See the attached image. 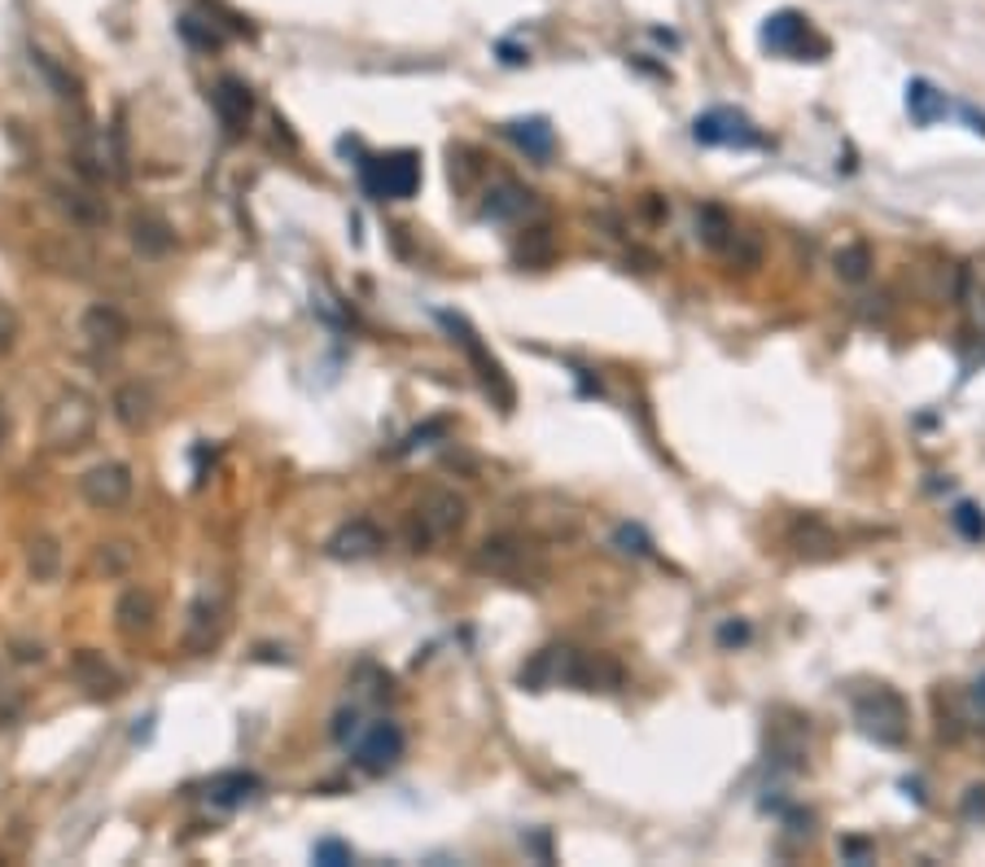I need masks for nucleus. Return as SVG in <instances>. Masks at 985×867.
<instances>
[{
	"mask_svg": "<svg viewBox=\"0 0 985 867\" xmlns=\"http://www.w3.org/2000/svg\"><path fill=\"white\" fill-rule=\"evenodd\" d=\"M696 223H700V241L714 245V250H722V245L731 241V232H735L731 219H727L718 206H700V219H696Z\"/></svg>",
	"mask_w": 985,
	"mask_h": 867,
	"instance_id": "obj_24",
	"label": "nucleus"
},
{
	"mask_svg": "<svg viewBox=\"0 0 985 867\" xmlns=\"http://www.w3.org/2000/svg\"><path fill=\"white\" fill-rule=\"evenodd\" d=\"M324 547H328L333 560H363V556H376V552L385 547V534H381L368 517H355V521L337 525V530L328 534Z\"/></svg>",
	"mask_w": 985,
	"mask_h": 867,
	"instance_id": "obj_10",
	"label": "nucleus"
},
{
	"mask_svg": "<svg viewBox=\"0 0 985 867\" xmlns=\"http://www.w3.org/2000/svg\"><path fill=\"white\" fill-rule=\"evenodd\" d=\"M963 118L972 123V131H981V136H985V114H976V109H963Z\"/></svg>",
	"mask_w": 985,
	"mask_h": 867,
	"instance_id": "obj_37",
	"label": "nucleus"
},
{
	"mask_svg": "<svg viewBox=\"0 0 985 867\" xmlns=\"http://www.w3.org/2000/svg\"><path fill=\"white\" fill-rule=\"evenodd\" d=\"M950 521H954V530H959L967 543H981V539H985V512H981V504H972V499L954 504Z\"/></svg>",
	"mask_w": 985,
	"mask_h": 867,
	"instance_id": "obj_25",
	"label": "nucleus"
},
{
	"mask_svg": "<svg viewBox=\"0 0 985 867\" xmlns=\"http://www.w3.org/2000/svg\"><path fill=\"white\" fill-rule=\"evenodd\" d=\"M762 44H766L770 53H788V57L806 53L810 44H814V48H827L823 39H814V35H810V22H806L797 9H779V13H770V18L762 22Z\"/></svg>",
	"mask_w": 985,
	"mask_h": 867,
	"instance_id": "obj_9",
	"label": "nucleus"
},
{
	"mask_svg": "<svg viewBox=\"0 0 985 867\" xmlns=\"http://www.w3.org/2000/svg\"><path fill=\"white\" fill-rule=\"evenodd\" d=\"M499 53H503V61H508V66H521V61H525V57H521V53H517V48H512V44H503V48H499Z\"/></svg>",
	"mask_w": 985,
	"mask_h": 867,
	"instance_id": "obj_38",
	"label": "nucleus"
},
{
	"mask_svg": "<svg viewBox=\"0 0 985 867\" xmlns=\"http://www.w3.org/2000/svg\"><path fill=\"white\" fill-rule=\"evenodd\" d=\"M749 639V626L744 622H727L722 631H718V644H744Z\"/></svg>",
	"mask_w": 985,
	"mask_h": 867,
	"instance_id": "obj_34",
	"label": "nucleus"
},
{
	"mask_svg": "<svg viewBox=\"0 0 985 867\" xmlns=\"http://www.w3.org/2000/svg\"><path fill=\"white\" fill-rule=\"evenodd\" d=\"M179 35H184L188 44H197V48H219V44H223V31H215V26L201 22L197 13H188V18L179 22Z\"/></svg>",
	"mask_w": 985,
	"mask_h": 867,
	"instance_id": "obj_26",
	"label": "nucleus"
},
{
	"mask_svg": "<svg viewBox=\"0 0 985 867\" xmlns=\"http://www.w3.org/2000/svg\"><path fill=\"white\" fill-rule=\"evenodd\" d=\"M972 701H976V709L985 714V674H981V679L972 683Z\"/></svg>",
	"mask_w": 985,
	"mask_h": 867,
	"instance_id": "obj_36",
	"label": "nucleus"
},
{
	"mask_svg": "<svg viewBox=\"0 0 985 867\" xmlns=\"http://www.w3.org/2000/svg\"><path fill=\"white\" fill-rule=\"evenodd\" d=\"M946 109H950V101H946L941 88H932L928 79H911V83H906V114H911L919 127L946 118Z\"/></svg>",
	"mask_w": 985,
	"mask_h": 867,
	"instance_id": "obj_14",
	"label": "nucleus"
},
{
	"mask_svg": "<svg viewBox=\"0 0 985 867\" xmlns=\"http://www.w3.org/2000/svg\"><path fill=\"white\" fill-rule=\"evenodd\" d=\"M114 617H118V626H123L127 635L149 631V626H153V596H149V591H140V587L123 591V596H118V604H114Z\"/></svg>",
	"mask_w": 985,
	"mask_h": 867,
	"instance_id": "obj_19",
	"label": "nucleus"
},
{
	"mask_svg": "<svg viewBox=\"0 0 985 867\" xmlns=\"http://www.w3.org/2000/svg\"><path fill=\"white\" fill-rule=\"evenodd\" d=\"M39 429H44V447H53V451L83 447L92 438V429H96V398L88 390H61L48 403Z\"/></svg>",
	"mask_w": 985,
	"mask_h": 867,
	"instance_id": "obj_2",
	"label": "nucleus"
},
{
	"mask_svg": "<svg viewBox=\"0 0 985 867\" xmlns=\"http://www.w3.org/2000/svg\"><path fill=\"white\" fill-rule=\"evenodd\" d=\"M131 241H136V250H144V254H166V250L175 245V232H171L166 219H158V215H136V219H131Z\"/></svg>",
	"mask_w": 985,
	"mask_h": 867,
	"instance_id": "obj_22",
	"label": "nucleus"
},
{
	"mask_svg": "<svg viewBox=\"0 0 985 867\" xmlns=\"http://www.w3.org/2000/svg\"><path fill=\"white\" fill-rule=\"evenodd\" d=\"M525 565V543L508 539V534H495L477 547V569H490V574H517Z\"/></svg>",
	"mask_w": 985,
	"mask_h": 867,
	"instance_id": "obj_15",
	"label": "nucleus"
},
{
	"mask_svg": "<svg viewBox=\"0 0 985 867\" xmlns=\"http://www.w3.org/2000/svg\"><path fill=\"white\" fill-rule=\"evenodd\" d=\"M692 136H696V144H740V149L757 144L753 123H749L740 109H731V105L705 109V114L692 123Z\"/></svg>",
	"mask_w": 985,
	"mask_h": 867,
	"instance_id": "obj_6",
	"label": "nucleus"
},
{
	"mask_svg": "<svg viewBox=\"0 0 985 867\" xmlns=\"http://www.w3.org/2000/svg\"><path fill=\"white\" fill-rule=\"evenodd\" d=\"M70 674H74V683L88 687L92 696H114V692L123 687L118 670H114L101 652H92V648H79V652L70 657Z\"/></svg>",
	"mask_w": 985,
	"mask_h": 867,
	"instance_id": "obj_12",
	"label": "nucleus"
},
{
	"mask_svg": "<svg viewBox=\"0 0 985 867\" xmlns=\"http://www.w3.org/2000/svg\"><path fill=\"white\" fill-rule=\"evenodd\" d=\"M552 254V228H530V241L517 245V258L525 263H543Z\"/></svg>",
	"mask_w": 985,
	"mask_h": 867,
	"instance_id": "obj_28",
	"label": "nucleus"
},
{
	"mask_svg": "<svg viewBox=\"0 0 985 867\" xmlns=\"http://www.w3.org/2000/svg\"><path fill=\"white\" fill-rule=\"evenodd\" d=\"M363 188L372 197H398V201L412 197L420 188V158L412 149H398V153L363 162Z\"/></svg>",
	"mask_w": 985,
	"mask_h": 867,
	"instance_id": "obj_4",
	"label": "nucleus"
},
{
	"mask_svg": "<svg viewBox=\"0 0 985 867\" xmlns=\"http://www.w3.org/2000/svg\"><path fill=\"white\" fill-rule=\"evenodd\" d=\"M114 416L123 420V429H144V425L153 420V394H149L140 381L123 385V390L114 394Z\"/></svg>",
	"mask_w": 985,
	"mask_h": 867,
	"instance_id": "obj_17",
	"label": "nucleus"
},
{
	"mask_svg": "<svg viewBox=\"0 0 985 867\" xmlns=\"http://www.w3.org/2000/svg\"><path fill=\"white\" fill-rule=\"evenodd\" d=\"M464 525V499L455 490H429L416 508V543L447 539Z\"/></svg>",
	"mask_w": 985,
	"mask_h": 867,
	"instance_id": "obj_7",
	"label": "nucleus"
},
{
	"mask_svg": "<svg viewBox=\"0 0 985 867\" xmlns=\"http://www.w3.org/2000/svg\"><path fill=\"white\" fill-rule=\"evenodd\" d=\"M841 849H845V854H849V858H854V863H862V858H867V854H871V849H867V841H845V845H841Z\"/></svg>",
	"mask_w": 985,
	"mask_h": 867,
	"instance_id": "obj_35",
	"label": "nucleus"
},
{
	"mask_svg": "<svg viewBox=\"0 0 985 867\" xmlns=\"http://www.w3.org/2000/svg\"><path fill=\"white\" fill-rule=\"evenodd\" d=\"M530 158H552V149H556V136H552V127L543 123V118H517V123H508L503 127Z\"/></svg>",
	"mask_w": 985,
	"mask_h": 867,
	"instance_id": "obj_20",
	"label": "nucleus"
},
{
	"mask_svg": "<svg viewBox=\"0 0 985 867\" xmlns=\"http://www.w3.org/2000/svg\"><path fill=\"white\" fill-rule=\"evenodd\" d=\"M258 793V775H250V771H223V775H215L210 784H206V797L215 801V806H245L250 797Z\"/></svg>",
	"mask_w": 985,
	"mask_h": 867,
	"instance_id": "obj_16",
	"label": "nucleus"
},
{
	"mask_svg": "<svg viewBox=\"0 0 985 867\" xmlns=\"http://www.w3.org/2000/svg\"><path fill=\"white\" fill-rule=\"evenodd\" d=\"M219 631H223V617H219V604H210L206 596L188 609V626H184V644L188 648H210L215 639H219Z\"/></svg>",
	"mask_w": 985,
	"mask_h": 867,
	"instance_id": "obj_18",
	"label": "nucleus"
},
{
	"mask_svg": "<svg viewBox=\"0 0 985 867\" xmlns=\"http://www.w3.org/2000/svg\"><path fill=\"white\" fill-rule=\"evenodd\" d=\"M83 337H92L96 346H118L127 337V320L114 307H92L83 315Z\"/></svg>",
	"mask_w": 985,
	"mask_h": 867,
	"instance_id": "obj_21",
	"label": "nucleus"
},
{
	"mask_svg": "<svg viewBox=\"0 0 985 867\" xmlns=\"http://www.w3.org/2000/svg\"><path fill=\"white\" fill-rule=\"evenodd\" d=\"M836 276L841 280H849V285H858V280H867V267H871V250L862 245V241H849V245H841L836 250Z\"/></svg>",
	"mask_w": 985,
	"mask_h": 867,
	"instance_id": "obj_23",
	"label": "nucleus"
},
{
	"mask_svg": "<svg viewBox=\"0 0 985 867\" xmlns=\"http://www.w3.org/2000/svg\"><path fill=\"white\" fill-rule=\"evenodd\" d=\"M210 105H215V118L228 127V131H241L245 123H250V114H254V92L245 88V79H219L215 88H210Z\"/></svg>",
	"mask_w": 985,
	"mask_h": 867,
	"instance_id": "obj_11",
	"label": "nucleus"
},
{
	"mask_svg": "<svg viewBox=\"0 0 985 867\" xmlns=\"http://www.w3.org/2000/svg\"><path fill=\"white\" fill-rule=\"evenodd\" d=\"M13 342H18V311L0 298V355H4Z\"/></svg>",
	"mask_w": 985,
	"mask_h": 867,
	"instance_id": "obj_31",
	"label": "nucleus"
},
{
	"mask_svg": "<svg viewBox=\"0 0 985 867\" xmlns=\"http://www.w3.org/2000/svg\"><path fill=\"white\" fill-rule=\"evenodd\" d=\"M79 495H83L92 508L114 512V508H123V504L131 499V469L118 464V460L96 464V469H88V473L79 477Z\"/></svg>",
	"mask_w": 985,
	"mask_h": 867,
	"instance_id": "obj_5",
	"label": "nucleus"
},
{
	"mask_svg": "<svg viewBox=\"0 0 985 867\" xmlns=\"http://www.w3.org/2000/svg\"><path fill=\"white\" fill-rule=\"evenodd\" d=\"M398 758H403V731H398V722H390V718L372 722V727L355 740V762H359V771H368V775H385Z\"/></svg>",
	"mask_w": 985,
	"mask_h": 867,
	"instance_id": "obj_8",
	"label": "nucleus"
},
{
	"mask_svg": "<svg viewBox=\"0 0 985 867\" xmlns=\"http://www.w3.org/2000/svg\"><path fill=\"white\" fill-rule=\"evenodd\" d=\"M57 560H61V552H57L53 539L31 543V574H35V578H53V574H57Z\"/></svg>",
	"mask_w": 985,
	"mask_h": 867,
	"instance_id": "obj_27",
	"label": "nucleus"
},
{
	"mask_svg": "<svg viewBox=\"0 0 985 867\" xmlns=\"http://www.w3.org/2000/svg\"><path fill=\"white\" fill-rule=\"evenodd\" d=\"M963 814L967 819H985V784H972L963 793Z\"/></svg>",
	"mask_w": 985,
	"mask_h": 867,
	"instance_id": "obj_32",
	"label": "nucleus"
},
{
	"mask_svg": "<svg viewBox=\"0 0 985 867\" xmlns=\"http://www.w3.org/2000/svg\"><path fill=\"white\" fill-rule=\"evenodd\" d=\"M534 206V193L530 188H521V184H512V180H499L490 193H486V201H482V219H517V215H525Z\"/></svg>",
	"mask_w": 985,
	"mask_h": 867,
	"instance_id": "obj_13",
	"label": "nucleus"
},
{
	"mask_svg": "<svg viewBox=\"0 0 985 867\" xmlns=\"http://www.w3.org/2000/svg\"><path fill=\"white\" fill-rule=\"evenodd\" d=\"M355 731H359V714H355V709H341L337 722H333V736H337V740H350Z\"/></svg>",
	"mask_w": 985,
	"mask_h": 867,
	"instance_id": "obj_33",
	"label": "nucleus"
},
{
	"mask_svg": "<svg viewBox=\"0 0 985 867\" xmlns=\"http://www.w3.org/2000/svg\"><path fill=\"white\" fill-rule=\"evenodd\" d=\"M854 722H858V731L867 740L893 749L911 731V709H906V701L889 683H876V687H867V692L854 696Z\"/></svg>",
	"mask_w": 985,
	"mask_h": 867,
	"instance_id": "obj_1",
	"label": "nucleus"
},
{
	"mask_svg": "<svg viewBox=\"0 0 985 867\" xmlns=\"http://www.w3.org/2000/svg\"><path fill=\"white\" fill-rule=\"evenodd\" d=\"M613 543H617L622 552H635V556H648V552H652V543H648V534H644L639 525H617Z\"/></svg>",
	"mask_w": 985,
	"mask_h": 867,
	"instance_id": "obj_29",
	"label": "nucleus"
},
{
	"mask_svg": "<svg viewBox=\"0 0 985 867\" xmlns=\"http://www.w3.org/2000/svg\"><path fill=\"white\" fill-rule=\"evenodd\" d=\"M438 320L451 328V337L464 346V355H468V363L477 368V381L486 385V394H495V403L508 412L512 407V385H508V377H503V368H499V359L482 346V337L473 333V324L464 320V315H451V311H438Z\"/></svg>",
	"mask_w": 985,
	"mask_h": 867,
	"instance_id": "obj_3",
	"label": "nucleus"
},
{
	"mask_svg": "<svg viewBox=\"0 0 985 867\" xmlns=\"http://www.w3.org/2000/svg\"><path fill=\"white\" fill-rule=\"evenodd\" d=\"M355 854H350V845H341V841H315V863H328V867H341V863H350Z\"/></svg>",
	"mask_w": 985,
	"mask_h": 867,
	"instance_id": "obj_30",
	"label": "nucleus"
}]
</instances>
